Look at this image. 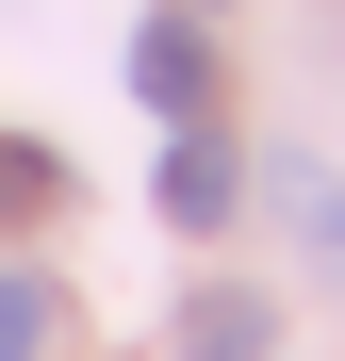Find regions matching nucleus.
<instances>
[{
  "instance_id": "4",
  "label": "nucleus",
  "mask_w": 345,
  "mask_h": 361,
  "mask_svg": "<svg viewBox=\"0 0 345 361\" xmlns=\"http://www.w3.org/2000/svg\"><path fill=\"white\" fill-rule=\"evenodd\" d=\"M279 214H296V247H313V279L345 295V164H279Z\"/></svg>"
},
{
  "instance_id": "1",
  "label": "nucleus",
  "mask_w": 345,
  "mask_h": 361,
  "mask_svg": "<svg viewBox=\"0 0 345 361\" xmlns=\"http://www.w3.org/2000/svg\"><path fill=\"white\" fill-rule=\"evenodd\" d=\"M164 230H230V197H247V148H230V115H181L164 132Z\"/></svg>"
},
{
  "instance_id": "7",
  "label": "nucleus",
  "mask_w": 345,
  "mask_h": 361,
  "mask_svg": "<svg viewBox=\"0 0 345 361\" xmlns=\"http://www.w3.org/2000/svg\"><path fill=\"white\" fill-rule=\"evenodd\" d=\"M198 17H214V0H198Z\"/></svg>"
},
{
  "instance_id": "2",
  "label": "nucleus",
  "mask_w": 345,
  "mask_h": 361,
  "mask_svg": "<svg viewBox=\"0 0 345 361\" xmlns=\"http://www.w3.org/2000/svg\"><path fill=\"white\" fill-rule=\"evenodd\" d=\"M132 99L164 115V132H181V115H214V17H198V0H164V17L132 33Z\"/></svg>"
},
{
  "instance_id": "3",
  "label": "nucleus",
  "mask_w": 345,
  "mask_h": 361,
  "mask_svg": "<svg viewBox=\"0 0 345 361\" xmlns=\"http://www.w3.org/2000/svg\"><path fill=\"white\" fill-rule=\"evenodd\" d=\"M181 361H279V295L198 279V295H181Z\"/></svg>"
},
{
  "instance_id": "5",
  "label": "nucleus",
  "mask_w": 345,
  "mask_h": 361,
  "mask_svg": "<svg viewBox=\"0 0 345 361\" xmlns=\"http://www.w3.org/2000/svg\"><path fill=\"white\" fill-rule=\"evenodd\" d=\"M66 345V279L49 263H0V361H49Z\"/></svg>"
},
{
  "instance_id": "6",
  "label": "nucleus",
  "mask_w": 345,
  "mask_h": 361,
  "mask_svg": "<svg viewBox=\"0 0 345 361\" xmlns=\"http://www.w3.org/2000/svg\"><path fill=\"white\" fill-rule=\"evenodd\" d=\"M49 197H66V164H49L33 132H0V214H49Z\"/></svg>"
}]
</instances>
